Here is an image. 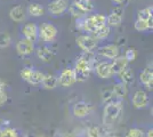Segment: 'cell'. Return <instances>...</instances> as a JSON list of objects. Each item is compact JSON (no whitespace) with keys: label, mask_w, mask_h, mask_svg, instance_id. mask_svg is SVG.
<instances>
[{"label":"cell","mask_w":153,"mask_h":137,"mask_svg":"<svg viewBox=\"0 0 153 137\" xmlns=\"http://www.w3.org/2000/svg\"><path fill=\"white\" fill-rule=\"evenodd\" d=\"M94 63V55L91 52H85L76 61V69L73 70L74 72V78L78 81H85L87 80L91 71Z\"/></svg>","instance_id":"cell-1"},{"label":"cell","mask_w":153,"mask_h":137,"mask_svg":"<svg viewBox=\"0 0 153 137\" xmlns=\"http://www.w3.org/2000/svg\"><path fill=\"white\" fill-rule=\"evenodd\" d=\"M104 25H106V17L104 15H101V14L90 16L83 21V30L91 33L103 27Z\"/></svg>","instance_id":"cell-2"},{"label":"cell","mask_w":153,"mask_h":137,"mask_svg":"<svg viewBox=\"0 0 153 137\" xmlns=\"http://www.w3.org/2000/svg\"><path fill=\"white\" fill-rule=\"evenodd\" d=\"M57 36V29L53 24L44 23L38 29V37H40L44 41H53Z\"/></svg>","instance_id":"cell-3"},{"label":"cell","mask_w":153,"mask_h":137,"mask_svg":"<svg viewBox=\"0 0 153 137\" xmlns=\"http://www.w3.org/2000/svg\"><path fill=\"white\" fill-rule=\"evenodd\" d=\"M21 77H22V79H24L25 81H27V82L37 85V84L42 82V79L45 77V74L39 71H33L31 69L25 67V69H23L21 71Z\"/></svg>","instance_id":"cell-4"},{"label":"cell","mask_w":153,"mask_h":137,"mask_svg":"<svg viewBox=\"0 0 153 137\" xmlns=\"http://www.w3.org/2000/svg\"><path fill=\"white\" fill-rule=\"evenodd\" d=\"M120 112H121V105L119 102L108 103L104 109V119L108 121H113L119 117Z\"/></svg>","instance_id":"cell-5"},{"label":"cell","mask_w":153,"mask_h":137,"mask_svg":"<svg viewBox=\"0 0 153 137\" xmlns=\"http://www.w3.org/2000/svg\"><path fill=\"white\" fill-rule=\"evenodd\" d=\"M76 44L85 52H91L97 46V39L93 36H80L76 38Z\"/></svg>","instance_id":"cell-6"},{"label":"cell","mask_w":153,"mask_h":137,"mask_svg":"<svg viewBox=\"0 0 153 137\" xmlns=\"http://www.w3.org/2000/svg\"><path fill=\"white\" fill-rule=\"evenodd\" d=\"M68 8V1L66 0H54L48 5V10L54 15L63 14Z\"/></svg>","instance_id":"cell-7"},{"label":"cell","mask_w":153,"mask_h":137,"mask_svg":"<svg viewBox=\"0 0 153 137\" xmlns=\"http://www.w3.org/2000/svg\"><path fill=\"white\" fill-rule=\"evenodd\" d=\"M122 14H123L122 8L115 7L112 13L108 15V17H106V23H108V25L111 26H118L122 21Z\"/></svg>","instance_id":"cell-8"},{"label":"cell","mask_w":153,"mask_h":137,"mask_svg":"<svg viewBox=\"0 0 153 137\" xmlns=\"http://www.w3.org/2000/svg\"><path fill=\"white\" fill-rule=\"evenodd\" d=\"M22 32L24 34V37H25V39L30 40L32 42H34L36 40L38 39V26L36 25V24H26L24 25L23 27V30H22Z\"/></svg>","instance_id":"cell-9"},{"label":"cell","mask_w":153,"mask_h":137,"mask_svg":"<svg viewBox=\"0 0 153 137\" xmlns=\"http://www.w3.org/2000/svg\"><path fill=\"white\" fill-rule=\"evenodd\" d=\"M16 49H17L19 54H21V55H29V54H31L33 52L34 46H33V42L30 41V40L22 39L17 42Z\"/></svg>","instance_id":"cell-10"},{"label":"cell","mask_w":153,"mask_h":137,"mask_svg":"<svg viewBox=\"0 0 153 137\" xmlns=\"http://www.w3.org/2000/svg\"><path fill=\"white\" fill-rule=\"evenodd\" d=\"M98 53L104 56V57H108V59H115L118 57L119 55V48L114 45H108L104 46V47H101Z\"/></svg>","instance_id":"cell-11"},{"label":"cell","mask_w":153,"mask_h":137,"mask_svg":"<svg viewBox=\"0 0 153 137\" xmlns=\"http://www.w3.org/2000/svg\"><path fill=\"white\" fill-rule=\"evenodd\" d=\"M149 102V98L145 91L138 90L135 93L134 98H133V103H134L135 107L137 109H142V107H145Z\"/></svg>","instance_id":"cell-12"},{"label":"cell","mask_w":153,"mask_h":137,"mask_svg":"<svg viewBox=\"0 0 153 137\" xmlns=\"http://www.w3.org/2000/svg\"><path fill=\"white\" fill-rule=\"evenodd\" d=\"M76 81V78H74V72L73 70H70V69H66L62 72L61 77H59V84L64 87H68V86H71L73 82Z\"/></svg>","instance_id":"cell-13"},{"label":"cell","mask_w":153,"mask_h":137,"mask_svg":"<svg viewBox=\"0 0 153 137\" xmlns=\"http://www.w3.org/2000/svg\"><path fill=\"white\" fill-rule=\"evenodd\" d=\"M96 71H97L98 77L102 79H108L113 74V73H112V70H111V64L108 63V62L100 63L98 65L96 66Z\"/></svg>","instance_id":"cell-14"},{"label":"cell","mask_w":153,"mask_h":137,"mask_svg":"<svg viewBox=\"0 0 153 137\" xmlns=\"http://www.w3.org/2000/svg\"><path fill=\"white\" fill-rule=\"evenodd\" d=\"M128 61L125 57H115L113 63L111 64V70H112V73H120V72L127 67Z\"/></svg>","instance_id":"cell-15"},{"label":"cell","mask_w":153,"mask_h":137,"mask_svg":"<svg viewBox=\"0 0 153 137\" xmlns=\"http://www.w3.org/2000/svg\"><path fill=\"white\" fill-rule=\"evenodd\" d=\"M140 81L147 87V89H152V82H153V73L152 70L146 69L140 73Z\"/></svg>","instance_id":"cell-16"},{"label":"cell","mask_w":153,"mask_h":137,"mask_svg":"<svg viewBox=\"0 0 153 137\" xmlns=\"http://www.w3.org/2000/svg\"><path fill=\"white\" fill-rule=\"evenodd\" d=\"M73 113L76 117H86L89 113V105H87L86 103H76L73 107Z\"/></svg>","instance_id":"cell-17"},{"label":"cell","mask_w":153,"mask_h":137,"mask_svg":"<svg viewBox=\"0 0 153 137\" xmlns=\"http://www.w3.org/2000/svg\"><path fill=\"white\" fill-rule=\"evenodd\" d=\"M9 16H10V19L15 22H21V21L24 20V9H23V7L21 6H16L10 9V12H9Z\"/></svg>","instance_id":"cell-18"},{"label":"cell","mask_w":153,"mask_h":137,"mask_svg":"<svg viewBox=\"0 0 153 137\" xmlns=\"http://www.w3.org/2000/svg\"><path fill=\"white\" fill-rule=\"evenodd\" d=\"M76 7H79L81 10H83L85 13L91 12L94 9V4L91 0H74L73 2Z\"/></svg>","instance_id":"cell-19"},{"label":"cell","mask_w":153,"mask_h":137,"mask_svg":"<svg viewBox=\"0 0 153 137\" xmlns=\"http://www.w3.org/2000/svg\"><path fill=\"white\" fill-rule=\"evenodd\" d=\"M119 74H120L121 81L125 85H130V84H133V81H134V74H133V72H131V70H130L129 67H125Z\"/></svg>","instance_id":"cell-20"},{"label":"cell","mask_w":153,"mask_h":137,"mask_svg":"<svg viewBox=\"0 0 153 137\" xmlns=\"http://www.w3.org/2000/svg\"><path fill=\"white\" fill-rule=\"evenodd\" d=\"M37 55H38L39 59H42L44 62H49L53 59L51 52L48 48H46V47H40L38 50H37Z\"/></svg>","instance_id":"cell-21"},{"label":"cell","mask_w":153,"mask_h":137,"mask_svg":"<svg viewBox=\"0 0 153 137\" xmlns=\"http://www.w3.org/2000/svg\"><path fill=\"white\" fill-rule=\"evenodd\" d=\"M112 90H113V93H114L115 97H125L126 95H127V86L125 85L123 82H120V84H117V85L112 88Z\"/></svg>","instance_id":"cell-22"},{"label":"cell","mask_w":153,"mask_h":137,"mask_svg":"<svg viewBox=\"0 0 153 137\" xmlns=\"http://www.w3.org/2000/svg\"><path fill=\"white\" fill-rule=\"evenodd\" d=\"M42 84H44L45 88H47V89H53V88H55L57 86V79L54 76L47 74L42 79Z\"/></svg>","instance_id":"cell-23"},{"label":"cell","mask_w":153,"mask_h":137,"mask_svg":"<svg viewBox=\"0 0 153 137\" xmlns=\"http://www.w3.org/2000/svg\"><path fill=\"white\" fill-rule=\"evenodd\" d=\"M27 10H29V14L32 15V16H41V15L45 14V9L40 6L39 4H32V5H30L29 8H27Z\"/></svg>","instance_id":"cell-24"},{"label":"cell","mask_w":153,"mask_h":137,"mask_svg":"<svg viewBox=\"0 0 153 137\" xmlns=\"http://www.w3.org/2000/svg\"><path fill=\"white\" fill-rule=\"evenodd\" d=\"M93 37H95L96 39H104V38H106L108 34H110V27L108 25H104L103 27L101 29H98V30H96L95 32H93Z\"/></svg>","instance_id":"cell-25"},{"label":"cell","mask_w":153,"mask_h":137,"mask_svg":"<svg viewBox=\"0 0 153 137\" xmlns=\"http://www.w3.org/2000/svg\"><path fill=\"white\" fill-rule=\"evenodd\" d=\"M102 95H103V99H104L106 103H112V102H114L115 95L112 89H105V90H103Z\"/></svg>","instance_id":"cell-26"},{"label":"cell","mask_w":153,"mask_h":137,"mask_svg":"<svg viewBox=\"0 0 153 137\" xmlns=\"http://www.w3.org/2000/svg\"><path fill=\"white\" fill-rule=\"evenodd\" d=\"M150 16H152V7H147L138 12V20L146 21Z\"/></svg>","instance_id":"cell-27"},{"label":"cell","mask_w":153,"mask_h":137,"mask_svg":"<svg viewBox=\"0 0 153 137\" xmlns=\"http://www.w3.org/2000/svg\"><path fill=\"white\" fill-rule=\"evenodd\" d=\"M10 42V37L8 33H0V48L7 47Z\"/></svg>","instance_id":"cell-28"},{"label":"cell","mask_w":153,"mask_h":137,"mask_svg":"<svg viewBox=\"0 0 153 137\" xmlns=\"http://www.w3.org/2000/svg\"><path fill=\"white\" fill-rule=\"evenodd\" d=\"M135 29L137 31H145L147 30V23L146 21H143V20H137L135 22Z\"/></svg>","instance_id":"cell-29"},{"label":"cell","mask_w":153,"mask_h":137,"mask_svg":"<svg viewBox=\"0 0 153 137\" xmlns=\"http://www.w3.org/2000/svg\"><path fill=\"white\" fill-rule=\"evenodd\" d=\"M70 12H71V14H72L73 16H76V17H78V19H79V17H81L83 14H85V12H83V10H81L79 7H76L74 4L70 7Z\"/></svg>","instance_id":"cell-30"},{"label":"cell","mask_w":153,"mask_h":137,"mask_svg":"<svg viewBox=\"0 0 153 137\" xmlns=\"http://www.w3.org/2000/svg\"><path fill=\"white\" fill-rule=\"evenodd\" d=\"M0 137H17V133L14 129H5L0 131Z\"/></svg>","instance_id":"cell-31"},{"label":"cell","mask_w":153,"mask_h":137,"mask_svg":"<svg viewBox=\"0 0 153 137\" xmlns=\"http://www.w3.org/2000/svg\"><path fill=\"white\" fill-rule=\"evenodd\" d=\"M125 59H127L128 62L129 61H134L136 59V50H135L134 48H129L126 54H125Z\"/></svg>","instance_id":"cell-32"},{"label":"cell","mask_w":153,"mask_h":137,"mask_svg":"<svg viewBox=\"0 0 153 137\" xmlns=\"http://www.w3.org/2000/svg\"><path fill=\"white\" fill-rule=\"evenodd\" d=\"M144 134L140 129H130L127 133V137H143Z\"/></svg>","instance_id":"cell-33"},{"label":"cell","mask_w":153,"mask_h":137,"mask_svg":"<svg viewBox=\"0 0 153 137\" xmlns=\"http://www.w3.org/2000/svg\"><path fill=\"white\" fill-rule=\"evenodd\" d=\"M88 136L89 137H100V133L96 127H91L88 129Z\"/></svg>","instance_id":"cell-34"},{"label":"cell","mask_w":153,"mask_h":137,"mask_svg":"<svg viewBox=\"0 0 153 137\" xmlns=\"http://www.w3.org/2000/svg\"><path fill=\"white\" fill-rule=\"evenodd\" d=\"M7 101V94L4 90H0V106L4 105Z\"/></svg>","instance_id":"cell-35"},{"label":"cell","mask_w":153,"mask_h":137,"mask_svg":"<svg viewBox=\"0 0 153 137\" xmlns=\"http://www.w3.org/2000/svg\"><path fill=\"white\" fill-rule=\"evenodd\" d=\"M146 23H147V29H152L153 27V17L152 16H150V17L147 19Z\"/></svg>","instance_id":"cell-36"},{"label":"cell","mask_w":153,"mask_h":137,"mask_svg":"<svg viewBox=\"0 0 153 137\" xmlns=\"http://www.w3.org/2000/svg\"><path fill=\"white\" fill-rule=\"evenodd\" d=\"M112 1H114L115 4H123L126 0H112Z\"/></svg>","instance_id":"cell-37"},{"label":"cell","mask_w":153,"mask_h":137,"mask_svg":"<svg viewBox=\"0 0 153 137\" xmlns=\"http://www.w3.org/2000/svg\"><path fill=\"white\" fill-rule=\"evenodd\" d=\"M4 87H5V84L0 80V90H2V89H4Z\"/></svg>","instance_id":"cell-38"},{"label":"cell","mask_w":153,"mask_h":137,"mask_svg":"<svg viewBox=\"0 0 153 137\" xmlns=\"http://www.w3.org/2000/svg\"><path fill=\"white\" fill-rule=\"evenodd\" d=\"M147 137H153V130H152V129L149 131V134H147Z\"/></svg>","instance_id":"cell-39"},{"label":"cell","mask_w":153,"mask_h":137,"mask_svg":"<svg viewBox=\"0 0 153 137\" xmlns=\"http://www.w3.org/2000/svg\"><path fill=\"white\" fill-rule=\"evenodd\" d=\"M0 131H1V130H0Z\"/></svg>","instance_id":"cell-40"}]
</instances>
